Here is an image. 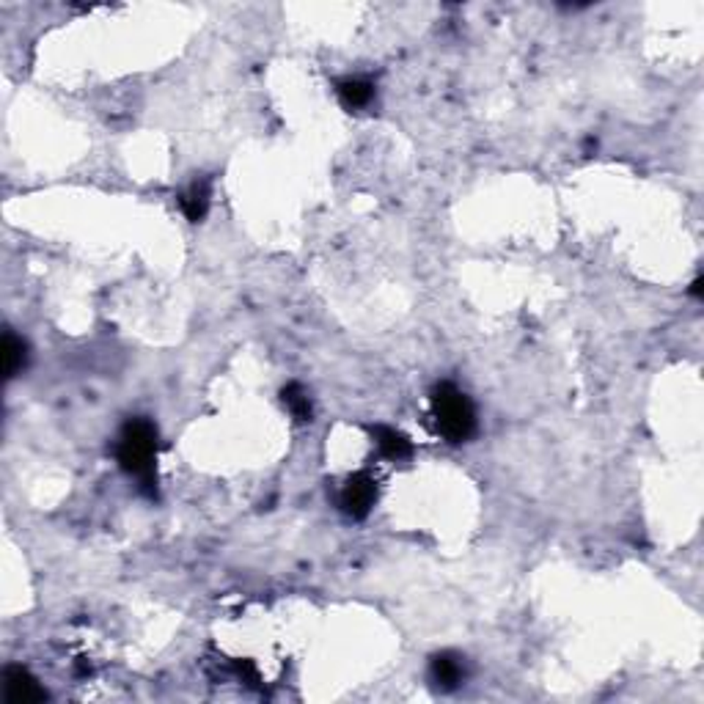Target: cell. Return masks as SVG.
I'll list each match as a JSON object with an SVG mask.
<instances>
[{
  "mask_svg": "<svg viewBox=\"0 0 704 704\" xmlns=\"http://www.w3.org/2000/svg\"><path fill=\"white\" fill-rule=\"evenodd\" d=\"M336 94L344 108L349 111H358V108H366L372 100H374V83L364 80V78H347L336 86Z\"/></svg>",
  "mask_w": 704,
  "mask_h": 704,
  "instance_id": "ba28073f",
  "label": "cell"
},
{
  "mask_svg": "<svg viewBox=\"0 0 704 704\" xmlns=\"http://www.w3.org/2000/svg\"><path fill=\"white\" fill-rule=\"evenodd\" d=\"M179 207L184 212V217L190 223H199L204 220L207 209H209V179H201V182H193L184 193L179 196Z\"/></svg>",
  "mask_w": 704,
  "mask_h": 704,
  "instance_id": "52a82bcc",
  "label": "cell"
},
{
  "mask_svg": "<svg viewBox=\"0 0 704 704\" xmlns=\"http://www.w3.org/2000/svg\"><path fill=\"white\" fill-rule=\"evenodd\" d=\"M339 503L344 515H349L352 520L369 518V512L377 503V482L369 473H352L341 487Z\"/></svg>",
  "mask_w": 704,
  "mask_h": 704,
  "instance_id": "3957f363",
  "label": "cell"
},
{
  "mask_svg": "<svg viewBox=\"0 0 704 704\" xmlns=\"http://www.w3.org/2000/svg\"><path fill=\"white\" fill-rule=\"evenodd\" d=\"M691 292H693L696 298H701V278H696V281H693V286H691Z\"/></svg>",
  "mask_w": 704,
  "mask_h": 704,
  "instance_id": "8fae6325",
  "label": "cell"
},
{
  "mask_svg": "<svg viewBox=\"0 0 704 704\" xmlns=\"http://www.w3.org/2000/svg\"><path fill=\"white\" fill-rule=\"evenodd\" d=\"M0 352H4V374H6V380L17 377L25 369V364H28V344L17 333L6 331L4 333V344H0Z\"/></svg>",
  "mask_w": 704,
  "mask_h": 704,
  "instance_id": "9c48e42d",
  "label": "cell"
},
{
  "mask_svg": "<svg viewBox=\"0 0 704 704\" xmlns=\"http://www.w3.org/2000/svg\"><path fill=\"white\" fill-rule=\"evenodd\" d=\"M116 460L124 473L138 479L146 495H157V427L149 419H130L121 427Z\"/></svg>",
  "mask_w": 704,
  "mask_h": 704,
  "instance_id": "6da1fadb",
  "label": "cell"
},
{
  "mask_svg": "<svg viewBox=\"0 0 704 704\" xmlns=\"http://www.w3.org/2000/svg\"><path fill=\"white\" fill-rule=\"evenodd\" d=\"M372 435H374V440H377L380 454L386 457V460L399 463V460H405V457L413 454V443H410V438L402 435V432H397V430H391V427H374Z\"/></svg>",
  "mask_w": 704,
  "mask_h": 704,
  "instance_id": "8992f818",
  "label": "cell"
},
{
  "mask_svg": "<svg viewBox=\"0 0 704 704\" xmlns=\"http://www.w3.org/2000/svg\"><path fill=\"white\" fill-rule=\"evenodd\" d=\"M468 668H465V658L454 655V652H440L430 660V680L443 688V691H454L465 683Z\"/></svg>",
  "mask_w": 704,
  "mask_h": 704,
  "instance_id": "5b68a950",
  "label": "cell"
},
{
  "mask_svg": "<svg viewBox=\"0 0 704 704\" xmlns=\"http://www.w3.org/2000/svg\"><path fill=\"white\" fill-rule=\"evenodd\" d=\"M4 691H6V701H12V704H30V701H45L47 699V691L39 685V680L22 666H9L6 668Z\"/></svg>",
  "mask_w": 704,
  "mask_h": 704,
  "instance_id": "277c9868",
  "label": "cell"
},
{
  "mask_svg": "<svg viewBox=\"0 0 704 704\" xmlns=\"http://www.w3.org/2000/svg\"><path fill=\"white\" fill-rule=\"evenodd\" d=\"M281 399H283V405L290 407V413L295 415V419H298L300 424L311 422V415H314V410H311V399H308V394L303 391L300 382H290V386H286V389L281 391Z\"/></svg>",
  "mask_w": 704,
  "mask_h": 704,
  "instance_id": "30bf717a",
  "label": "cell"
},
{
  "mask_svg": "<svg viewBox=\"0 0 704 704\" xmlns=\"http://www.w3.org/2000/svg\"><path fill=\"white\" fill-rule=\"evenodd\" d=\"M432 415L438 432L449 443H465L476 432L473 402L452 382H438L432 389Z\"/></svg>",
  "mask_w": 704,
  "mask_h": 704,
  "instance_id": "7a4b0ae2",
  "label": "cell"
}]
</instances>
